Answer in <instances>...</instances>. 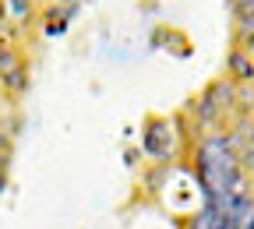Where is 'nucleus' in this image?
Wrapping results in <instances>:
<instances>
[{"label": "nucleus", "mask_w": 254, "mask_h": 229, "mask_svg": "<svg viewBox=\"0 0 254 229\" xmlns=\"http://www.w3.org/2000/svg\"><path fill=\"white\" fill-rule=\"evenodd\" d=\"M201 229H237V215L219 212V208H208L205 219H201Z\"/></svg>", "instance_id": "nucleus-1"}, {"label": "nucleus", "mask_w": 254, "mask_h": 229, "mask_svg": "<svg viewBox=\"0 0 254 229\" xmlns=\"http://www.w3.org/2000/svg\"><path fill=\"white\" fill-rule=\"evenodd\" d=\"M251 229H254V215H251Z\"/></svg>", "instance_id": "nucleus-2"}]
</instances>
